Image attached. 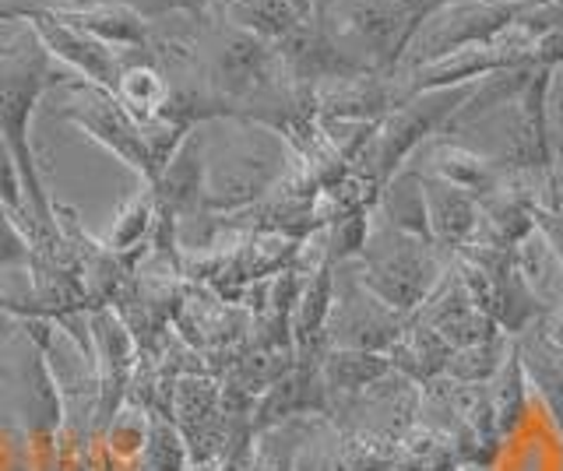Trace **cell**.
<instances>
[{"instance_id":"484cf974","label":"cell","mask_w":563,"mask_h":471,"mask_svg":"<svg viewBox=\"0 0 563 471\" xmlns=\"http://www.w3.org/2000/svg\"><path fill=\"white\" fill-rule=\"evenodd\" d=\"M489 401H493V415H497V433L500 440H510L521 423H525V412H528V373H525V362H521V348H518V338L510 345V352L504 359V366L497 370L489 383Z\"/></svg>"},{"instance_id":"ab89813d","label":"cell","mask_w":563,"mask_h":471,"mask_svg":"<svg viewBox=\"0 0 563 471\" xmlns=\"http://www.w3.org/2000/svg\"><path fill=\"white\" fill-rule=\"evenodd\" d=\"M286 4L299 14V19H310V14L321 8V0H286Z\"/></svg>"},{"instance_id":"7dc6e473","label":"cell","mask_w":563,"mask_h":471,"mask_svg":"<svg viewBox=\"0 0 563 471\" xmlns=\"http://www.w3.org/2000/svg\"><path fill=\"white\" fill-rule=\"evenodd\" d=\"M321 4H324V0H321Z\"/></svg>"},{"instance_id":"7a4b0ae2","label":"cell","mask_w":563,"mask_h":471,"mask_svg":"<svg viewBox=\"0 0 563 471\" xmlns=\"http://www.w3.org/2000/svg\"><path fill=\"white\" fill-rule=\"evenodd\" d=\"M222 137H208V169H205V212L208 215H240L261 204L286 180L296 155L282 142V134L246 116H229Z\"/></svg>"},{"instance_id":"44dd1931","label":"cell","mask_w":563,"mask_h":471,"mask_svg":"<svg viewBox=\"0 0 563 471\" xmlns=\"http://www.w3.org/2000/svg\"><path fill=\"white\" fill-rule=\"evenodd\" d=\"M395 366L380 352H360V348H328L321 356V377L331 394V412L339 401H352L380 383Z\"/></svg>"},{"instance_id":"7402d4cb","label":"cell","mask_w":563,"mask_h":471,"mask_svg":"<svg viewBox=\"0 0 563 471\" xmlns=\"http://www.w3.org/2000/svg\"><path fill=\"white\" fill-rule=\"evenodd\" d=\"M451 356H454V348L440 338L433 327L419 324L416 317L405 327V335L387 348V359H391L395 370L401 377H409L412 383H419V388H427V383L444 377Z\"/></svg>"},{"instance_id":"e575fe53","label":"cell","mask_w":563,"mask_h":471,"mask_svg":"<svg viewBox=\"0 0 563 471\" xmlns=\"http://www.w3.org/2000/svg\"><path fill=\"white\" fill-rule=\"evenodd\" d=\"M0 204H4L18 222H25V180L4 137H0Z\"/></svg>"},{"instance_id":"f6af8a7d","label":"cell","mask_w":563,"mask_h":471,"mask_svg":"<svg viewBox=\"0 0 563 471\" xmlns=\"http://www.w3.org/2000/svg\"><path fill=\"white\" fill-rule=\"evenodd\" d=\"M457 471H489L486 464H468V468H457Z\"/></svg>"},{"instance_id":"7bdbcfd3","label":"cell","mask_w":563,"mask_h":471,"mask_svg":"<svg viewBox=\"0 0 563 471\" xmlns=\"http://www.w3.org/2000/svg\"><path fill=\"white\" fill-rule=\"evenodd\" d=\"M8 471H29V450H25L22 458H18V461H14V464L8 468Z\"/></svg>"},{"instance_id":"6da1fadb","label":"cell","mask_w":563,"mask_h":471,"mask_svg":"<svg viewBox=\"0 0 563 471\" xmlns=\"http://www.w3.org/2000/svg\"><path fill=\"white\" fill-rule=\"evenodd\" d=\"M81 78H70L67 67H60L46 54L35 32L22 40L14 54L0 57V137L8 142L18 169L25 180V233L40 257H75L60 233V222L53 215V198L43 180V166L32 152V113L40 106V99L57 89V85H70Z\"/></svg>"},{"instance_id":"9c48e42d","label":"cell","mask_w":563,"mask_h":471,"mask_svg":"<svg viewBox=\"0 0 563 471\" xmlns=\"http://www.w3.org/2000/svg\"><path fill=\"white\" fill-rule=\"evenodd\" d=\"M88 335H92L96 362V436L113 423V415L128 405L141 348L131 335L128 321L113 306L88 310Z\"/></svg>"},{"instance_id":"277c9868","label":"cell","mask_w":563,"mask_h":471,"mask_svg":"<svg viewBox=\"0 0 563 471\" xmlns=\"http://www.w3.org/2000/svg\"><path fill=\"white\" fill-rule=\"evenodd\" d=\"M352 265H356L363 289L405 317H416L419 306L430 300L448 274L444 250L437 243L398 233L380 218H374L366 247Z\"/></svg>"},{"instance_id":"ffe728a7","label":"cell","mask_w":563,"mask_h":471,"mask_svg":"<svg viewBox=\"0 0 563 471\" xmlns=\"http://www.w3.org/2000/svg\"><path fill=\"white\" fill-rule=\"evenodd\" d=\"M422 190H427L430 239L444 254H457L479 229V201L433 172H422Z\"/></svg>"},{"instance_id":"d4e9b609","label":"cell","mask_w":563,"mask_h":471,"mask_svg":"<svg viewBox=\"0 0 563 471\" xmlns=\"http://www.w3.org/2000/svg\"><path fill=\"white\" fill-rule=\"evenodd\" d=\"M515 268L545 313H553L563 303V265L539 229H532L521 243H515Z\"/></svg>"},{"instance_id":"1f68e13d","label":"cell","mask_w":563,"mask_h":471,"mask_svg":"<svg viewBox=\"0 0 563 471\" xmlns=\"http://www.w3.org/2000/svg\"><path fill=\"white\" fill-rule=\"evenodd\" d=\"M190 453L180 429L173 426L169 415H148V444L141 453L137 471H187Z\"/></svg>"},{"instance_id":"4fadbf2b","label":"cell","mask_w":563,"mask_h":471,"mask_svg":"<svg viewBox=\"0 0 563 471\" xmlns=\"http://www.w3.org/2000/svg\"><path fill=\"white\" fill-rule=\"evenodd\" d=\"M22 22H29V29L46 46V54L60 67H67L75 78H81L88 85H99V89H106V92L117 89L120 71H123V64H128L131 49L106 46L102 40L88 36V32L70 29V25L49 19V14H40V11L25 14Z\"/></svg>"},{"instance_id":"836d02e7","label":"cell","mask_w":563,"mask_h":471,"mask_svg":"<svg viewBox=\"0 0 563 471\" xmlns=\"http://www.w3.org/2000/svg\"><path fill=\"white\" fill-rule=\"evenodd\" d=\"M123 4L134 14H141L148 25H155V22L173 19V14H187V19L201 22L219 8V0H123Z\"/></svg>"},{"instance_id":"d6986e66","label":"cell","mask_w":563,"mask_h":471,"mask_svg":"<svg viewBox=\"0 0 563 471\" xmlns=\"http://www.w3.org/2000/svg\"><path fill=\"white\" fill-rule=\"evenodd\" d=\"M334 303V268L321 260L303 282L296 310H292V356L296 362L321 366L328 352V317Z\"/></svg>"},{"instance_id":"5b68a950","label":"cell","mask_w":563,"mask_h":471,"mask_svg":"<svg viewBox=\"0 0 563 471\" xmlns=\"http://www.w3.org/2000/svg\"><path fill=\"white\" fill-rule=\"evenodd\" d=\"M475 85V81H472ZM472 85H454V89H430V92H412L409 99L387 113L363 155L352 162V177H356L374 201L380 198L384 183L395 177L401 166H409L412 155L440 137L454 120V113L465 106Z\"/></svg>"},{"instance_id":"52a82bcc","label":"cell","mask_w":563,"mask_h":471,"mask_svg":"<svg viewBox=\"0 0 563 471\" xmlns=\"http://www.w3.org/2000/svg\"><path fill=\"white\" fill-rule=\"evenodd\" d=\"M521 8H525V0H444V4L433 8L427 19H422V25L412 32L395 75L416 71V67L437 64L457 54V49L497 40L500 32L515 25Z\"/></svg>"},{"instance_id":"8d00e7d4","label":"cell","mask_w":563,"mask_h":471,"mask_svg":"<svg viewBox=\"0 0 563 471\" xmlns=\"http://www.w3.org/2000/svg\"><path fill=\"white\" fill-rule=\"evenodd\" d=\"M550 127H553V145L556 152H563V60L550 67Z\"/></svg>"},{"instance_id":"2e32d148","label":"cell","mask_w":563,"mask_h":471,"mask_svg":"<svg viewBox=\"0 0 563 471\" xmlns=\"http://www.w3.org/2000/svg\"><path fill=\"white\" fill-rule=\"evenodd\" d=\"M296 418H331V394L321 377V366L296 362L286 377L272 383L257 397L254 433L264 436L286 423H296Z\"/></svg>"},{"instance_id":"f1b7e54d","label":"cell","mask_w":563,"mask_h":471,"mask_svg":"<svg viewBox=\"0 0 563 471\" xmlns=\"http://www.w3.org/2000/svg\"><path fill=\"white\" fill-rule=\"evenodd\" d=\"M99 444L117 464L137 468L141 453H145V444H148V412L141 408L137 401H128V405L113 415V423L99 433Z\"/></svg>"},{"instance_id":"9a60e30c","label":"cell","mask_w":563,"mask_h":471,"mask_svg":"<svg viewBox=\"0 0 563 471\" xmlns=\"http://www.w3.org/2000/svg\"><path fill=\"white\" fill-rule=\"evenodd\" d=\"M205 169H208V145H205V124L194 127L184 145L176 148L163 172L148 183L155 194V208L163 218L187 222L205 215Z\"/></svg>"},{"instance_id":"e0dca14e","label":"cell","mask_w":563,"mask_h":471,"mask_svg":"<svg viewBox=\"0 0 563 471\" xmlns=\"http://www.w3.org/2000/svg\"><path fill=\"white\" fill-rule=\"evenodd\" d=\"M416 321L433 327L451 348H468V345H479V341L504 335V330L497 327V321L468 300L465 285L457 282V274H454V265L448 268L444 282L437 285V292L419 306Z\"/></svg>"},{"instance_id":"60d3db41","label":"cell","mask_w":563,"mask_h":471,"mask_svg":"<svg viewBox=\"0 0 563 471\" xmlns=\"http://www.w3.org/2000/svg\"><path fill=\"white\" fill-rule=\"evenodd\" d=\"M14 327H18V321L4 313V317H0V345H4V341L11 338V330H14Z\"/></svg>"},{"instance_id":"f35d334b","label":"cell","mask_w":563,"mask_h":471,"mask_svg":"<svg viewBox=\"0 0 563 471\" xmlns=\"http://www.w3.org/2000/svg\"><path fill=\"white\" fill-rule=\"evenodd\" d=\"M29 22H18V19H0V57L14 54L18 46H22V40L29 36Z\"/></svg>"},{"instance_id":"ba28073f","label":"cell","mask_w":563,"mask_h":471,"mask_svg":"<svg viewBox=\"0 0 563 471\" xmlns=\"http://www.w3.org/2000/svg\"><path fill=\"white\" fill-rule=\"evenodd\" d=\"M57 120L75 124L78 131L92 137L96 145L117 155L123 166L137 172L141 183H152L158 177L145 127L120 106V99L113 92H106L99 85H88V81H70L64 106L57 110Z\"/></svg>"},{"instance_id":"f546056e","label":"cell","mask_w":563,"mask_h":471,"mask_svg":"<svg viewBox=\"0 0 563 471\" xmlns=\"http://www.w3.org/2000/svg\"><path fill=\"white\" fill-rule=\"evenodd\" d=\"M369 229H374V208H356V212H345L334 222L324 225V260L331 268L352 265L369 239Z\"/></svg>"},{"instance_id":"b9f144b4","label":"cell","mask_w":563,"mask_h":471,"mask_svg":"<svg viewBox=\"0 0 563 471\" xmlns=\"http://www.w3.org/2000/svg\"><path fill=\"white\" fill-rule=\"evenodd\" d=\"M85 471H123V464H117L113 458H110V468H96L92 461H85ZM137 471V468H134Z\"/></svg>"},{"instance_id":"4dcf8cb0","label":"cell","mask_w":563,"mask_h":471,"mask_svg":"<svg viewBox=\"0 0 563 471\" xmlns=\"http://www.w3.org/2000/svg\"><path fill=\"white\" fill-rule=\"evenodd\" d=\"M510 345L515 338L507 335H497L489 341H479V345H468V348H454V356L448 362V380H457V383H489L497 377V370L504 366Z\"/></svg>"},{"instance_id":"d6a6232c","label":"cell","mask_w":563,"mask_h":471,"mask_svg":"<svg viewBox=\"0 0 563 471\" xmlns=\"http://www.w3.org/2000/svg\"><path fill=\"white\" fill-rule=\"evenodd\" d=\"M32 260H35V247L25 233V225L0 204V271H25L29 274Z\"/></svg>"},{"instance_id":"4316f807","label":"cell","mask_w":563,"mask_h":471,"mask_svg":"<svg viewBox=\"0 0 563 471\" xmlns=\"http://www.w3.org/2000/svg\"><path fill=\"white\" fill-rule=\"evenodd\" d=\"M155 222H158L155 194H152L148 183H141L137 194L120 208V215L113 218L110 229L102 233L99 243L106 250H113V254H137V250H145L152 243Z\"/></svg>"},{"instance_id":"bcb514c9","label":"cell","mask_w":563,"mask_h":471,"mask_svg":"<svg viewBox=\"0 0 563 471\" xmlns=\"http://www.w3.org/2000/svg\"><path fill=\"white\" fill-rule=\"evenodd\" d=\"M0 317H4V313H0Z\"/></svg>"},{"instance_id":"ee69618b","label":"cell","mask_w":563,"mask_h":471,"mask_svg":"<svg viewBox=\"0 0 563 471\" xmlns=\"http://www.w3.org/2000/svg\"><path fill=\"white\" fill-rule=\"evenodd\" d=\"M187 471H219V464H190Z\"/></svg>"},{"instance_id":"30bf717a","label":"cell","mask_w":563,"mask_h":471,"mask_svg":"<svg viewBox=\"0 0 563 471\" xmlns=\"http://www.w3.org/2000/svg\"><path fill=\"white\" fill-rule=\"evenodd\" d=\"M412 317L384 306L374 292H366L356 274L345 278V285L334 282V303L328 317V348H360V352L387 356Z\"/></svg>"},{"instance_id":"83f0119b","label":"cell","mask_w":563,"mask_h":471,"mask_svg":"<svg viewBox=\"0 0 563 471\" xmlns=\"http://www.w3.org/2000/svg\"><path fill=\"white\" fill-rule=\"evenodd\" d=\"M229 25L254 32V36L278 43L282 36L303 22L299 14L286 4V0H219L216 8Z\"/></svg>"},{"instance_id":"8992f818","label":"cell","mask_w":563,"mask_h":471,"mask_svg":"<svg viewBox=\"0 0 563 471\" xmlns=\"http://www.w3.org/2000/svg\"><path fill=\"white\" fill-rule=\"evenodd\" d=\"M321 19L352 57L377 75H395L405 46L419 29L401 0H324Z\"/></svg>"},{"instance_id":"ac0fdd59","label":"cell","mask_w":563,"mask_h":471,"mask_svg":"<svg viewBox=\"0 0 563 471\" xmlns=\"http://www.w3.org/2000/svg\"><path fill=\"white\" fill-rule=\"evenodd\" d=\"M409 166H416L419 172H433V177L448 180L454 187H462L465 194H472L475 201L493 194L504 180L500 166L493 162L489 155L475 152L472 145L457 142V137H444V134L422 145L409 159Z\"/></svg>"},{"instance_id":"d590c367","label":"cell","mask_w":563,"mask_h":471,"mask_svg":"<svg viewBox=\"0 0 563 471\" xmlns=\"http://www.w3.org/2000/svg\"><path fill=\"white\" fill-rule=\"evenodd\" d=\"M532 218H536V229L542 233V239L550 243L563 265V201H536Z\"/></svg>"},{"instance_id":"cb8c5ba5","label":"cell","mask_w":563,"mask_h":471,"mask_svg":"<svg viewBox=\"0 0 563 471\" xmlns=\"http://www.w3.org/2000/svg\"><path fill=\"white\" fill-rule=\"evenodd\" d=\"M113 96L120 99V106L128 110L137 124H148V120H155L166 110V102L173 96V85L163 75V67L148 57V49H141V57H128V64H123Z\"/></svg>"},{"instance_id":"74e56055","label":"cell","mask_w":563,"mask_h":471,"mask_svg":"<svg viewBox=\"0 0 563 471\" xmlns=\"http://www.w3.org/2000/svg\"><path fill=\"white\" fill-rule=\"evenodd\" d=\"M536 60L545 64V67H553V64L563 60V22H560L553 32H545V36L539 40V46H536Z\"/></svg>"},{"instance_id":"5bb4252c","label":"cell","mask_w":563,"mask_h":471,"mask_svg":"<svg viewBox=\"0 0 563 471\" xmlns=\"http://www.w3.org/2000/svg\"><path fill=\"white\" fill-rule=\"evenodd\" d=\"M409 99L398 75H356L324 81L313 89V106L321 120H356V124H380L395 106Z\"/></svg>"},{"instance_id":"3957f363","label":"cell","mask_w":563,"mask_h":471,"mask_svg":"<svg viewBox=\"0 0 563 471\" xmlns=\"http://www.w3.org/2000/svg\"><path fill=\"white\" fill-rule=\"evenodd\" d=\"M198 57L205 89L233 116L251 120L264 102L289 89L275 43L229 25L219 11L198 22Z\"/></svg>"},{"instance_id":"603a6c76","label":"cell","mask_w":563,"mask_h":471,"mask_svg":"<svg viewBox=\"0 0 563 471\" xmlns=\"http://www.w3.org/2000/svg\"><path fill=\"white\" fill-rule=\"evenodd\" d=\"M374 215L398 233L430 239V215H427V190H422V172L416 166H401L391 180L384 183ZM433 243V239H430Z\"/></svg>"},{"instance_id":"8fae6325","label":"cell","mask_w":563,"mask_h":471,"mask_svg":"<svg viewBox=\"0 0 563 471\" xmlns=\"http://www.w3.org/2000/svg\"><path fill=\"white\" fill-rule=\"evenodd\" d=\"M282 75L292 89L313 92L317 85L339 81V78H356V75H374L366 64H360L349 49L331 36V29L324 25L321 11H313L310 19L299 22L289 36H282L275 43Z\"/></svg>"},{"instance_id":"7c38bea8","label":"cell","mask_w":563,"mask_h":471,"mask_svg":"<svg viewBox=\"0 0 563 471\" xmlns=\"http://www.w3.org/2000/svg\"><path fill=\"white\" fill-rule=\"evenodd\" d=\"M169 418L180 429L190 464H219L229 426L222 412V380L211 373H187L176 377Z\"/></svg>"}]
</instances>
